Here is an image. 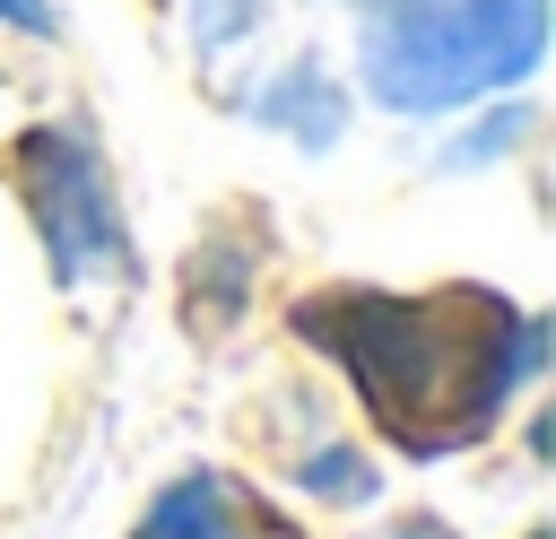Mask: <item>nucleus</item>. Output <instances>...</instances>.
<instances>
[{
    "instance_id": "obj_1",
    "label": "nucleus",
    "mask_w": 556,
    "mask_h": 539,
    "mask_svg": "<svg viewBox=\"0 0 556 539\" xmlns=\"http://www.w3.org/2000/svg\"><path fill=\"white\" fill-rule=\"evenodd\" d=\"M295 330L356 383L365 417L400 452H460V443H478L504 417V400L547 356V322L513 313L486 287H434V296L348 287V296H304Z\"/></svg>"
},
{
    "instance_id": "obj_6",
    "label": "nucleus",
    "mask_w": 556,
    "mask_h": 539,
    "mask_svg": "<svg viewBox=\"0 0 556 539\" xmlns=\"http://www.w3.org/2000/svg\"><path fill=\"white\" fill-rule=\"evenodd\" d=\"M304 487H313V496H339V504H365V496H374V469H365L356 452H313V461H304Z\"/></svg>"
},
{
    "instance_id": "obj_9",
    "label": "nucleus",
    "mask_w": 556,
    "mask_h": 539,
    "mask_svg": "<svg viewBox=\"0 0 556 539\" xmlns=\"http://www.w3.org/2000/svg\"><path fill=\"white\" fill-rule=\"evenodd\" d=\"M530 539H547V530H530Z\"/></svg>"
},
{
    "instance_id": "obj_3",
    "label": "nucleus",
    "mask_w": 556,
    "mask_h": 539,
    "mask_svg": "<svg viewBox=\"0 0 556 539\" xmlns=\"http://www.w3.org/2000/svg\"><path fill=\"white\" fill-rule=\"evenodd\" d=\"M9 174H17V200L43 235V261L61 287H87V278H122L130 270V235H122V209H113V183L96 165V148L61 122H35L17 148H9Z\"/></svg>"
},
{
    "instance_id": "obj_8",
    "label": "nucleus",
    "mask_w": 556,
    "mask_h": 539,
    "mask_svg": "<svg viewBox=\"0 0 556 539\" xmlns=\"http://www.w3.org/2000/svg\"><path fill=\"white\" fill-rule=\"evenodd\" d=\"M382 539H452V530H443V522H391Z\"/></svg>"
},
{
    "instance_id": "obj_7",
    "label": "nucleus",
    "mask_w": 556,
    "mask_h": 539,
    "mask_svg": "<svg viewBox=\"0 0 556 539\" xmlns=\"http://www.w3.org/2000/svg\"><path fill=\"white\" fill-rule=\"evenodd\" d=\"M0 26H17V35H52V0H0Z\"/></svg>"
},
{
    "instance_id": "obj_4",
    "label": "nucleus",
    "mask_w": 556,
    "mask_h": 539,
    "mask_svg": "<svg viewBox=\"0 0 556 539\" xmlns=\"http://www.w3.org/2000/svg\"><path fill=\"white\" fill-rule=\"evenodd\" d=\"M130 539H261V513L226 469H191V478L156 487V504L139 513Z\"/></svg>"
},
{
    "instance_id": "obj_5",
    "label": "nucleus",
    "mask_w": 556,
    "mask_h": 539,
    "mask_svg": "<svg viewBox=\"0 0 556 539\" xmlns=\"http://www.w3.org/2000/svg\"><path fill=\"white\" fill-rule=\"evenodd\" d=\"M252 104H261V122H287L304 148H330V139H339V122H348V96H339L313 61H295L287 78H269Z\"/></svg>"
},
{
    "instance_id": "obj_2",
    "label": "nucleus",
    "mask_w": 556,
    "mask_h": 539,
    "mask_svg": "<svg viewBox=\"0 0 556 539\" xmlns=\"http://www.w3.org/2000/svg\"><path fill=\"white\" fill-rule=\"evenodd\" d=\"M547 52V0H382L365 35V87L391 113H452L530 78Z\"/></svg>"
}]
</instances>
